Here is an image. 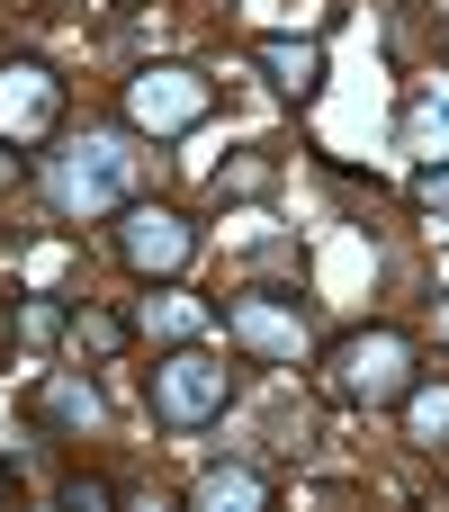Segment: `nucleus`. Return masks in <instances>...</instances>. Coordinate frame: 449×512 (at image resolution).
<instances>
[{"label": "nucleus", "mask_w": 449, "mask_h": 512, "mask_svg": "<svg viewBox=\"0 0 449 512\" xmlns=\"http://www.w3.org/2000/svg\"><path fill=\"white\" fill-rule=\"evenodd\" d=\"M414 207H423V216H449V162L414 171Z\"/></svg>", "instance_id": "nucleus-17"}, {"label": "nucleus", "mask_w": 449, "mask_h": 512, "mask_svg": "<svg viewBox=\"0 0 449 512\" xmlns=\"http://www.w3.org/2000/svg\"><path fill=\"white\" fill-rule=\"evenodd\" d=\"M63 342H72V360H117V351L135 342V324L108 315V306H72V315H63Z\"/></svg>", "instance_id": "nucleus-11"}, {"label": "nucleus", "mask_w": 449, "mask_h": 512, "mask_svg": "<svg viewBox=\"0 0 449 512\" xmlns=\"http://www.w3.org/2000/svg\"><path fill=\"white\" fill-rule=\"evenodd\" d=\"M252 63L270 72L279 99H315V90H324V45H315V36H261Z\"/></svg>", "instance_id": "nucleus-8"}, {"label": "nucleus", "mask_w": 449, "mask_h": 512, "mask_svg": "<svg viewBox=\"0 0 449 512\" xmlns=\"http://www.w3.org/2000/svg\"><path fill=\"white\" fill-rule=\"evenodd\" d=\"M144 396H153V423H162V432H198V423L225 414L234 369H225L216 351H198V342H171V351L144 369Z\"/></svg>", "instance_id": "nucleus-3"}, {"label": "nucleus", "mask_w": 449, "mask_h": 512, "mask_svg": "<svg viewBox=\"0 0 449 512\" xmlns=\"http://www.w3.org/2000/svg\"><path fill=\"white\" fill-rule=\"evenodd\" d=\"M126 126L135 135H153V144H171V135H189V126H207V108H216V81L198 72V63H144L135 81H126Z\"/></svg>", "instance_id": "nucleus-4"}, {"label": "nucleus", "mask_w": 449, "mask_h": 512, "mask_svg": "<svg viewBox=\"0 0 449 512\" xmlns=\"http://www.w3.org/2000/svg\"><path fill=\"white\" fill-rule=\"evenodd\" d=\"M189 504H198V512H270V504H279V486H270L261 468H198Z\"/></svg>", "instance_id": "nucleus-9"}, {"label": "nucleus", "mask_w": 449, "mask_h": 512, "mask_svg": "<svg viewBox=\"0 0 449 512\" xmlns=\"http://www.w3.org/2000/svg\"><path fill=\"white\" fill-rule=\"evenodd\" d=\"M63 504H72V512H108V504H117V486H108V477H63Z\"/></svg>", "instance_id": "nucleus-16"}, {"label": "nucleus", "mask_w": 449, "mask_h": 512, "mask_svg": "<svg viewBox=\"0 0 449 512\" xmlns=\"http://www.w3.org/2000/svg\"><path fill=\"white\" fill-rule=\"evenodd\" d=\"M270 180H279V162H270V153H234V162L216 171V189H225V198H261Z\"/></svg>", "instance_id": "nucleus-14"}, {"label": "nucleus", "mask_w": 449, "mask_h": 512, "mask_svg": "<svg viewBox=\"0 0 449 512\" xmlns=\"http://www.w3.org/2000/svg\"><path fill=\"white\" fill-rule=\"evenodd\" d=\"M396 414H405V441L414 450H449V378H414L396 396Z\"/></svg>", "instance_id": "nucleus-10"}, {"label": "nucleus", "mask_w": 449, "mask_h": 512, "mask_svg": "<svg viewBox=\"0 0 449 512\" xmlns=\"http://www.w3.org/2000/svg\"><path fill=\"white\" fill-rule=\"evenodd\" d=\"M441 342H449V297H441Z\"/></svg>", "instance_id": "nucleus-20"}, {"label": "nucleus", "mask_w": 449, "mask_h": 512, "mask_svg": "<svg viewBox=\"0 0 449 512\" xmlns=\"http://www.w3.org/2000/svg\"><path fill=\"white\" fill-rule=\"evenodd\" d=\"M189 252H198V225L180 207H162V198H126L117 207V261L135 279H180Z\"/></svg>", "instance_id": "nucleus-5"}, {"label": "nucleus", "mask_w": 449, "mask_h": 512, "mask_svg": "<svg viewBox=\"0 0 449 512\" xmlns=\"http://www.w3.org/2000/svg\"><path fill=\"white\" fill-rule=\"evenodd\" d=\"M54 126H63V81H54L36 54H9V63H0V135L27 153V144H45Z\"/></svg>", "instance_id": "nucleus-7"}, {"label": "nucleus", "mask_w": 449, "mask_h": 512, "mask_svg": "<svg viewBox=\"0 0 449 512\" xmlns=\"http://www.w3.org/2000/svg\"><path fill=\"white\" fill-rule=\"evenodd\" d=\"M126 171H135V153L117 135H81V144H63L45 162V198H54V216L90 225V216H117L126 207Z\"/></svg>", "instance_id": "nucleus-2"}, {"label": "nucleus", "mask_w": 449, "mask_h": 512, "mask_svg": "<svg viewBox=\"0 0 449 512\" xmlns=\"http://www.w3.org/2000/svg\"><path fill=\"white\" fill-rule=\"evenodd\" d=\"M18 180H27V153H18V144H9V135H0V198H9V189H18Z\"/></svg>", "instance_id": "nucleus-18"}, {"label": "nucleus", "mask_w": 449, "mask_h": 512, "mask_svg": "<svg viewBox=\"0 0 449 512\" xmlns=\"http://www.w3.org/2000/svg\"><path fill=\"white\" fill-rule=\"evenodd\" d=\"M225 333H234L252 360H306V351H315L306 297H288V288H234V297H225Z\"/></svg>", "instance_id": "nucleus-6"}, {"label": "nucleus", "mask_w": 449, "mask_h": 512, "mask_svg": "<svg viewBox=\"0 0 449 512\" xmlns=\"http://www.w3.org/2000/svg\"><path fill=\"white\" fill-rule=\"evenodd\" d=\"M9 495H18V468H0V504H9Z\"/></svg>", "instance_id": "nucleus-19"}, {"label": "nucleus", "mask_w": 449, "mask_h": 512, "mask_svg": "<svg viewBox=\"0 0 449 512\" xmlns=\"http://www.w3.org/2000/svg\"><path fill=\"white\" fill-rule=\"evenodd\" d=\"M18 333H27V342H54V333H63V306H54V297H27V306H18Z\"/></svg>", "instance_id": "nucleus-15"}, {"label": "nucleus", "mask_w": 449, "mask_h": 512, "mask_svg": "<svg viewBox=\"0 0 449 512\" xmlns=\"http://www.w3.org/2000/svg\"><path fill=\"white\" fill-rule=\"evenodd\" d=\"M135 333H144V342H162V351H171V342H198V333H207V306H189V297H171V288H162V297H144Z\"/></svg>", "instance_id": "nucleus-13"}, {"label": "nucleus", "mask_w": 449, "mask_h": 512, "mask_svg": "<svg viewBox=\"0 0 449 512\" xmlns=\"http://www.w3.org/2000/svg\"><path fill=\"white\" fill-rule=\"evenodd\" d=\"M36 423H54V432H99V387H90V378H45Z\"/></svg>", "instance_id": "nucleus-12"}, {"label": "nucleus", "mask_w": 449, "mask_h": 512, "mask_svg": "<svg viewBox=\"0 0 449 512\" xmlns=\"http://www.w3.org/2000/svg\"><path fill=\"white\" fill-rule=\"evenodd\" d=\"M423 378V342L405 333V324H360V333H342L333 351H324V387L342 396V405H396L405 387Z\"/></svg>", "instance_id": "nucleus-1"}]
</instances>
